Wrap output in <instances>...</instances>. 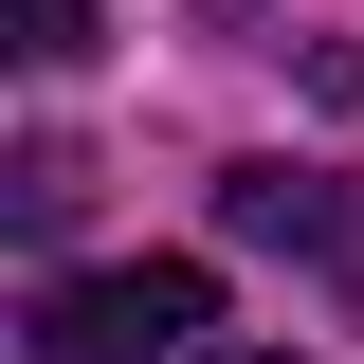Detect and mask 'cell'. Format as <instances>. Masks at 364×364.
<instances>
[{"instance_id": "3", "label": "cell", "mask_w": 364, "mask_h": 364, "mask_svg": "<svg viewBox=\"0 0 364 364\" xmlns=\"http://www.w3.org/2000/svg\"><path fill=\"white\" fill-rule=\"evenodd\" d=\"M73 200H91L73 146H18V164H0V219H18V237H73Z\"/></svg>"}, {"instance_id": "5", "label": "cell", "mask_w": 364, "mask_h": 364, "mask_svg": "<svg viewBox=\"0 0 364 364\" xmlns=\"http://www.w3.org/2000/svg\"><path fill=\"white\" fill-rule=\"evenodd\" d=\"M200 364H310V346H200Z\"/></svg>"}, {"instance_id": "1", "label": "cell", "mask_w": 364, "mask_h": 364, "mask_svg": "<svg viewBox=\"0 0 364 364\" xmlns=\"http://www.w3.org/2000/svg\"><path fill=\"white\" fill-rule=\"evenodd\" d=\"M219 273L200 255H128V273H55L37 291V364H200Z\"/></svg>"}, {"instance_id": "4", "label": "cell", "mask_w": 364, "mask_h": 364, "mask_svg": "<svg viewBox=\"0 0 364 364\" xmlns=\"http://www.w3.org/2000/svg\"><path fill=\"white\" fill-rule=\"evenodd\" d=\"M18 55H37V73H73V55H91V0H18Z\"/></svg>"}, {"instance_id": "2", "label": "cell", "mask_w": 364, "mask_h": 364, "mask_svg": "<svg viewBox=\"0 0 364 364\" xmlns=\"http://www.w3.org/2000/svg\"><path fill=\"white\" fill-rule=\"evenodd\" d=\"M219 237H255V255H310V273H364V200L310 164H219Z\"/></svg>"}]
</instances>
